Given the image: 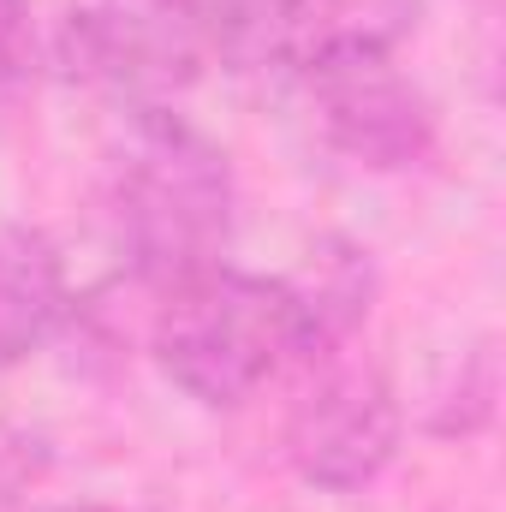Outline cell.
I'll return each mask as SVG.
<instances>
[{"label":"cell","instance_id":"cell-10","mask_svg":"<svg viewBox=\"0 0 506 512\" xmlns=\"http://www.w3.org/2000/svg\"><path fill=\"white\" fill-rule=\"evenodd\" d=\"M60 512H114V507H60Z\"/></svg>","mask_w":506,"mask_h":512},{"label":"cell","instance_id":"cell-6","mask_svg":"<svg viewBox=\"0 0 506 512\" xmlns=\"http://www.w3.org/2000/svg\"><path fill=\"white\" fill-rule=\"evenodd\" d=\"M340 0H215V60L233 72L292 66L334 30Z\"/></svg>","mask_w":506,"mask_h":512},{"label":"cell","instance_id":"cell-7","mask_svg":"<svg viewBox=\"0 0 506 512\" xmlns=\"http://www.w3.org/2000/svg\"><path fill=\"white\" fill-rule=\"evenodd\" d=\"M66 322L60 256L24 227H0V370L30 358Z\"/></svg>","mask_w":506,"mask_h":512},{"label":"cell","instance_id":"cell-3","mask_svg":"<svg viewBox=\"0 0 506 512\" xmlns=\"http://www.w3.org/2000/svg\"><path fill=\"white\" fill-rule=\"evenodd\" d=\"M298 84L316 131L346 161L370 173H411L435 155V108L376 30H328L298 60Z\"/></svg>","mask_w":506,"mask_h":512},{"label":"cell","instance_id":"cell-2","mask_svg":"<svg viewBox=\"0 0 506 512\" xmlns=\"http://www.w3.org/2000/svg\"><path fill=\"white\" fill-rule=\"evenodd\" d=\"M161 376L197 405H245L292 364L316 358V328L298 280H268L245 268H209L161 292L149 334Z\"/></svg>","mask_w":506,"mask_h":512},{"label":"cell","instance_id":"cell-9","mask_svg":"<svg viewBox=\"0 0 506 512\" xmlns=\"http://www.w3.org/2000/svg\"><path fill=\"white\" fill-rule=\"evenodd\" d=\"M36 477H42V441H30L18 429H0V512L12 507Z\"/></svg>","mask_w":506,"mask_h":512},{"label":"cell","instance_id":"cell-8","mask_svg":"<svg viewBox=\"0 0 506 512\" xmlns=\"http://www.w3.org/2000/svg\"><path fill=\"white\" fill-rule=\"evenodd\" d=\"M36 12L30 0H0V108L24 102L30 84H36Z\"/></svg>","mask_w":506,"mask_h":512},{"label":"cell","instance_id":"cell-5","mask_svg":"<svg viewBox=\"0 0 506 512\" xmlns=\"http://www.w3.org/2000/svg\"><path fill=\"white\" fill-rule=\"evenodd\" d=\"M304 370L310 382L286 411V459L310 489L358 495L393 465L405 435L393 382L370 358H346V346L310 358Z\"/></svg>","mask_w":506,"mask_h":512},{"label":"cell","instance_id":"cell-1","mask_svg":"<svg viewBox=\"0 0 506 512\" xmlns=\"http://www.w3.org/2000/svg\"><path fill=\"white\" fill-rule=\"evenodd\" d=\"M233 167L227 149L185 126L173 108L131 114V137L114 161V239L131 274L155 292H173L233 245Z\"/></svg>","mask_w":506,"mask_h":512},{"label":"cell","instance_id":"cell-4","mask_svg":"<svg viewBox=\"0 0 506 512\" xmlns=\"http://www.w3.org/2000/svg\"><path fill=\"white\" fill-rule=\"evenodd\" d=\"M215 60V0H90L60 30V66L131 114L173 108Z\"/></svg>","mask_w":506,"mask_h":512}]
</instances>
